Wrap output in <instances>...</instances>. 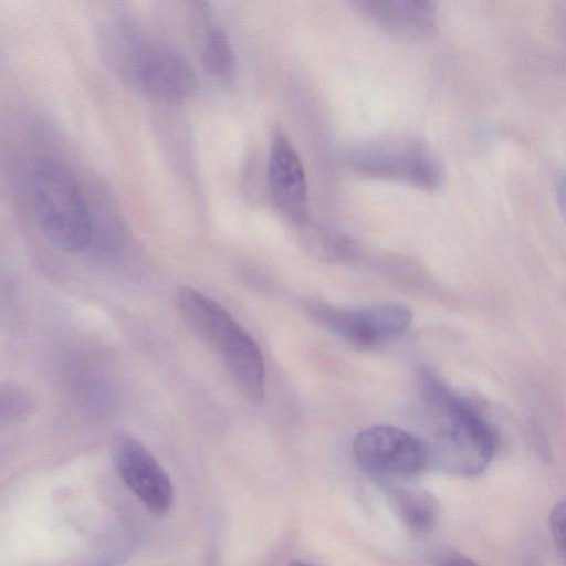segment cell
Wrapping results in <instances>:
<instances>
[{
	"label": "cell",
	"mask_w": 566,
	"mask_h": 566,
	"mask_svg": "<svg viewBox=\"0 0 566 566\" xmlns=\"http://www.w3.org/2000/svg\"><path fill=\"white\" fill-rule=\"evenodd\" d=\"M420 389L433 427V442L428 443L432 459L460 474L482 471L494 452V437L484 419L428 370L421 374Z\"/></svg>",
	"instance_id": "1"
},
{
	"label": "cell",
	"mask_w": 566,
	"mask_h": 566,
	"mask_svg": "<svg viewBox=\"0 0 566 566\" xmlns=\"http://www.w3.org/2000/svg\"><path fill=\"white\" fill-rule=\"evenodd\" d=\"M177 308L188 327L219 355L238 390L260 403L265 365L251 335L214 300L189 286L179 290Z\"/></svg>",
	"instance_id": "2"
},
{
	"label": "cell",
	"mask_w": 566,
	"mask_h": 566,
	"mask_svg": "<svg viewBox=\"0 0 566 566\" xmlns=\"http://www.w3.org/2000/svg\"><path fill=\"white\" fill-rule=\"evenodd\" d=\"M28 201L43 234L57 248L76 252L93 235V219L84 195L70 170L60 163L42 159L27 178Z\"/></svg>",
	"instance_id": "3"
},
{
	"label": "cell",
	"mask_w": 566,
	"mask_h": 566,
	"mask_svg": "<svg viewBox=\"0 0 566 566\" xmlns=\"http://www.w3.org/2000/svg\"><path fill=\"white\" fill-rule=\"evenodd\" d=\"M108 67L136 91L159 102L184 101L196 87V76L187 60L137 27L119 41Z\"/></svg>",
	"instance_id": "4"
},
{
	"label": "cell",
	"mask_w": 566,
	"mask_h": 566,
	"mask_svg": "<svg viewBox=\"0 0 566 566\" xmlns=\"http://www.w3.org/2000/svg\"><path fill=\"white\" fill-rule=\"evenodd\" d=\"M344 164L356 176L437 191L446 178L437 150L415 135H390L359 143L346 151Z\"/></svg>",
	"instance_id": "5"
},
{
	"label": "cell",
	"mask_w": 566,
	"mask_h": 566,
	"mask_svg": "<svg viewBox=\"0 0 566 566\" xmlns=\"http://www.w3.org/2000/svg\"><path fill=\"white\" fill-rule=\"evenodd\" d=\"M357 463L382 478L408 479L420 474L432 460L427 441L392 426H373L354 439Z\"/></svg>",
	"instance_id": "6"
},
{
	"label": "cell",
	"mask_w": 566,
	"mask_h": 566,
	"mask_svg": "<svg viewBox=\"0 0 566 566\" xmlns=\"http://www.w3.org/2000/svg\"><path fill=\"white\" fill-rule=\"evenodd\" d=\"M311 315L340 338L359 348H370L406 333L412 322L411 311L397 303L359 308H338L323 303L310 306Z\"/></svg>",
	"instance_id": "7"
},
{
	"label": "cell",
	"mask_w": 566,
	"mask_h": 566,
	"mask_svg": "<svg viewBox=\"0 0 566 566\" xmlns=\"http://www.w3.org/2000/svg\"><path fill=\"white\" fill-rule=\"evenodd\" d=\"M266 178L275 210L297 228L307 222L310 197L306 174L297 150L281 128L272 135Z\"/></svg>",
	"instance_id": "8"
},
{
	"label": "cell",
	"mask_w": 566,
	"mask_h": 566,
	"mask_svg": "<svg viewBox=\"0 0 566 566\" xmlns=\"http://www.w3.org/2000/svg\"><path fill=\"white\" fill-rule=\"evenodd\" d=\"M113 459L124 483L149 511L166 514L174 503L172 483L154 455L132 437H119L113 444Z\"/></svg>",
	"instance_id": "9"
},
{
	"label": "cell",
	"mask_w": 566,
	"mask_h": 566,
	"mask_svg": "<svg viewBox=\"0 0 566 566\" xmlns=\"http://www.w3.org/2000/svg\"><path fill=\"white\" fill-rule=\"evenodd\" d=\"M352 4L378 29L402 40H427L438 29V12L432 1L361 0Z\"/></svg>",
	"instance_id": "10"
},
{
	"label": "cell",
	"mask_w": 566,
	"mask_h": 566,
	"mask_svg": "<svg viewBox=\"0 0 566 566\" xmlns=\"http://www.w3.org/2000/svg\"><path fill=\"white\" fill-rule=\"evenodd\" d=\"M298 230L305 249L322 260L345 262L359 254L357 241L336 228L308 220Z\"/></svg>",
	"instance_id": "11"
},
{
	"label": "cell",
	"mask_w": 566,
	"mask_h": 566,
	"mask_svg": "<svg viewBox=\"0 0 566 566\" xmlns=\"http://www.w3.org/2000/svg\"><path fill=\"white\" fill-rule=\"evenodd\" d=\"M394 501L402 521L410 528L428 532L436 526L439 505L431 494L419 490L398 489L394 492Z\"/></svg>",
	"instance_id": "12"
},
{
	"label": "cell",
	"mask_w": 566,
	"mask_h": 566,
	"mask_svg": "<svg viewBox=\"0 0 566 566\" xmlns=\"http://www.w3.org/2000/svg\"><path fill=\"white\" fill-rule=\"evenodd\" d=\"M201 61L207 71L218 77L228 78L235 70L234 49L222 29L210 28L201 43Z\"/></svg>",
	"instance_id": "13"
},
{
	"label": "cell",
	"mask_w": 566,
	"mask_h": 566,
	"mask_svg": "<svg viewBox=\"0 0 566 566\" xmlns=\"http://www.w3.org/2000/svg\"><path fill=\"white\" fill-rule=\"evenodd\" d=\"M31 409V400L21 388L14 385L1 387L0 392V419L1 424L11 423L23 416Z\"/></svg>",
	"instance_id": "14"
},
{
	"label": "cell",
	"mask_w": 566,
	"mask_h": 566,
	"mask_svg": "<svg viewBox=\"0 0 566 566\" xmlns=\"http://www.w3.org/2000/svg\"><path fill=\"white\" fill-rule=\"evenodd\" d=\"M549 527L555 545L566 562V497L556 503L552 509Z\"/></svg>",
	"instance_id": "15"
},
{
	"label": "cell",
	"mask_w": 566,
	"mask_h": 566,
	"mask_svg": "<svg viewBox=\"0 0 566 566\" xmlns=\"http://www.w3.org/2000/svg\"><path fill=\"white\" fill-rule=\"evenodd\" d=\"M437 566H479L471 558L454 552V551H444L436 557Z\"/></svg>",
	"instance_id": "16"
},
{
	"label": "cell",
	"mask_w": 566,
	"mask_h": 566,
	"mask_svg": "<svg viewBox=\"0 0 566 566\" xmlns=\"http://www.w3.org/2000/svg\"><path fill=\"white\" fill-rule=\"evenodd\" d=\"M557 198L562 210L566 214V174L558 181Z\"/></svg>",
	"instance_id": "17"
},
{
	"label": "cell",
	"mask_w": 566,
	"mask_h": 566,
	"mask_svg": "<svg viewBox=\"0 0 566 566\" xmlns=\"http://www.w3.org/2000/svg\"><path fill=\"white\" fill-rule=\"evenodd\" d=\"M290 566H310V565L304 562H301V560H293V562H291Z\"/></svg>",
	"instance_id": "18"
}]
</instances>
